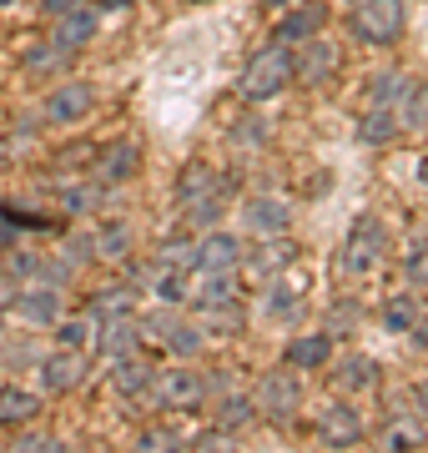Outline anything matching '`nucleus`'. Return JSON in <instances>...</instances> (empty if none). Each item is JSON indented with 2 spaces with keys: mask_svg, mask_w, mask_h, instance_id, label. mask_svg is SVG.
Segmentation results:
<instances>
[{
  "mask_svg": "<svg viewBox=\"0 0 428 453\" xmlns=\"http://www.w3.org/2000/svg\"><path fill=\"white\" fill-rule=\"evenodd\" d=\"M418 181L428 187V151H424V162H418Z\"/></svg>",
  "mask_w": 428,
  "mask_h": 453,
  "instance_id": "nucleus-54",
  "label": "nucleus"
},
{
  "mask_svg": "<svg viewBox=\"0 0 428 453\" xmlns=\"http://www.w3.org/2000/svg\"><path fill=\"white\" fill-rule=\"evenodd\" d=\"M413 323H418V297H413V292H403V297H388V303H383V333L409 338Z\"/></svg>",
  "mask_w": 428,
  "mask_h": 453,
  "instance_id": "nucleus-32",
  "label": "nucleus"
},
{
  "mask_svg": "<svg viewBox=\"0 0 428 453\" xmlns=\"http://www.w3.org/2000/svg\"><path fill=\"white\" fill-rule=\"evenodd\" d=\"M181 217H187L192 232H212V226H222V217H227V196H197V202L181 207Z\"/></svg>",
  "mask_w": 428,
  "mask_h": 453,
  "instance_id": "nucleus-33",
  "label": "nucleus"
},
{
  "mask_svg": "<svg viewBox=\"0 0 428 453\" xmlns=\"http://www.w3.org/2000/svg\"><path fill=\"white\" fill-rule=\"evenodd\" d=\"M383 257H388V226L378 222V217H358L353 222V232H348L343 252H338V277H373L383 267Z\"/></svg>",
  "mask_w": 428,
  "mask_h": 453,
  "instance_id": "nucleus-4",
  "label": "nucleus"
},
{
  "mask_svg": "<svg viewBox=\"0 0 428 453\" xmlns=\"http://www.w3.org/2000/svg\"><path fill=\"white\" fill-rule=\"evenodd\" d=\"M96 31H101V11H96V5H76V11H66V16H56L50 41L71 56V50L91 46V41H96Z\"/></svg>",
  "mask_w": 428,
  "mask_h": 453,
  "instance_id": "nucleus-16",
  "label": "nucleus"
},
{
  "mask_svg": "<svg viewBox=\"0 0 428 453\" xmlns=\"http://www.w3.org/2000/svg\"><path fill=\"white\" fill-rule=\"evenodd\" d=\"M157 262H162V267L192 273V267H197V237H166V242L157 247Z\"/></svg>",
  "mask_w": 428,
  "mask_h": 453,
  "instance_id": "nucleus-39",
  "label": "nucleus"
},
{
  "mask_svg": "<svg viewBox=\"0 0 428 453\" xmlns=\"http://www.w3.org/2000/svg\"><path fill=\"white\" fill-rule=\"evenodd\" d=\"M132 242H136L132 222H101L96 232H91V252H96V262H106V267H121V262L132 257Z\"/></svg>",
  "mask_w": 428,
  "mask_h": 453,
  "instance_id": "nucleus-24",
  "label": "nucleus"
},
{
  "mask_svg": "<svg viewBox=\"0 0 428 453\" xmlns=\"http://www.w3.org/2000/svg\"><path fill=\"white\" fill-rule=\"evenodd\" d=\"M35 418H41V393L20 388V383H0V423L20 428V423H35Z\"/></svg>",
  "mask_w": 428,
  "mask_h": 453,
  "instance_id": "nucleus-27",
  "label": "nucleus"
},
{
  "mask_svg": "<svg viewBox=\"0 0 428 453\" xmlns=\"http://www.w3.org/2000/svg\"><path fill=\"white\" fill-rule=\"evenodd\" d=\"M353 136H358V146L398 142V136H403V131H398V111H373V106H363V116L353 121Z\"/></svg>",
  "mask_w": 428,
  "mask_h": 453,
  "instance_id": "nucleus-29",
  "label": "nucleus"
},
{
  "mask_svg": "<svg viewBox=\"0 0 428 453\" xmlns=\"http://www.w3.org/2000/svg\"><path fill=\"white\" fill-rule=\"evenodd\" d=\"M16 277H0V327H5V318H11V303H16Z\"/></svg>",
  "mask_w": 428,
  "mask_h": 453,
  "instance_id": "nucleus-48",
  "label": "nucleus"
},
{
  "mask_svg": "<svg viewBox=\"0 0 428 453\" xmlns=\"http://www.w3.org/2000/svg\"><path fill=\"white\" fill-rule=\"evenodd\" d=\"M91 348H96L106 363L121 353H136L141 348V327H136V312L132 318H96V338H91Z\"/></svg>",
  "mask_w": 428,
  "mask_h": 453,
  "instance_id": "nucleus-17",
  "label": "nucleus"
},
{
  "mask_svg": "<svg viewBox=\"0 0 428 453\" xmlns=\"http://www.w3.org/2000/svg\"><path fill=\"white\" fill-rule=\"evenodd\" d=\"M192 288H187V303L197 312H212V308H227V303H237L242 297V273H192L187 277Z\"/></svg>",
  "mask_w": 428,
  "mask_h": 453,
  "instance_id": "nucleus-10",
  "label": "nucleus"
},
{
  "mask_svg": "<svg viewBox=\"0 0 428 453\" xmlns=\"http://www.w3.org/2000/svg\"><path fill=\"white\" fill-rule=\"evenodd\" d=\"M202 323L212 327V333H222V338H232V333H242V323H248V312L237 308V303H227V308H212V312H197Z\"/></svg>",
  "mask_w": 428,
  "mask_h": 453,
  "instance_id": "nucleus-40",
  "label": "nucleus"
},
{
  "mask_svg": "<svg viewBox=\"0 0 428 453\" xmlns=\"http://www.w3.org/2000/svg\"><path fill=\"white\" fill-rule=\"evenodd\" d=\"M91 106H96V86L91 81H66V86H56V91L46 96L41 121H50V127H76V121L91 116Z\"/></svg>",
  "mask_w": 428,
  "mask_h": 453,
  "instance_id": "nucleus-7",
  "label": "nucleus"
},
{
  "mask_svg": "<svg viewBox=\"0 0 428 453\" xmlns=\"http://www.w3.org/2000/svg\"><path fill=\"white\" fill-rule=\"evenodd\" d=\"M323 323H328V338H348V333H358V323H363V303H358V297H343V303H332Z\"/></svg>",
  "mask_w": 428,
  "mask_h": 453,
  "instance_id": "nucleus-38",
  "label": "nucleus"
},
{
  "mask_svg": "<svg viewBox=\"0 0 428 453\" xmlns=\"http://www.w3.org/2000/svg\"><path fill=\"white\" fill-rule=\"evenodd\" d=\"M192 434H177V428H147L141 434V449H187Z\"/></svg>",
  "mask_w": 428,
  "mask_h": 453,
  "instance_id": "nucleus-46",
  "label": "nucleus"
},
{
  "mask_svg": "<svg viewBox=\"0 0 428 453\" xmlns=\"http://www.w3.org/2000/svg\"><path fill=\"white\" fill-rule=\"evenodd\" d=\"M413 413H418V418L428 423V378L418 383V388H413Z\"/></svg>",
  "mask_w": 428,
  "mask_h": 453,
  "instance_id": "nucleus-51",
  "label": "nucleus"
},
{
  "mask_svg": "<svg viewBox=\"0 0 428 453\" xmlns=\"http://www.w3.org/2000/svg\"><path fill=\"white\" fill-rule=\"evenodd\" d=\"M242 252H248V247L237 242L232 232H217V226L197 237V267L202 273H242ZM197 267H192V273H197Z\"/></svg>",
  "mask_w": 428,
  "mask_h": 453,
  "instance_id": "nucleus-13",
  "label": "nucleus"
},
{
  "mask_svg": "<svg viewBox=\"0 0 428 453\" xmlns=\"http://www.w3.org/2000/svg\"><path fill=\"white\" fill-rule=\"evenodd\" d=\"M428 443V428L424 418L413 413V408H403V413H388V423L378 428V449L398 453V449H424Z\"/></svg>",
  "mask_w": 428,
  "mask_h": 453,
  "instance_id": "nucleus-22",
  "label": "nucleus"
},
{
  "mask_svg": "<svg viewBox=\"0 0 428 453\" xmlns=\"http://www.w3.org/2000/svg\"><path fill=\"white\" fill-rule=\"evenodd\" d=\"M363 438H368V423L353 403H328L317 413V443L323 449H358Z\"/></svg>",
  "mask_w": 428,
  "mask_h": 453,
  "instance_id": "nucleus-8",
  "label": "nucleus"
},
{
  "mask_svg": "<svg viewBox=\"0 0 428 453\" xmlns=\"http://www.w3.org/2000/svg\"><path fill=\"white\" fill-rule=\"evenodd\" d=\"M187 277H192V273H181V267H162V262H157V267L147 273V292L162 303V308H181V303H187V288H192Z\"/></svg>",
  "mask_w": 428,
  "mask_h": 453,
  "instance_id": "nucleus-30",
  "label": "nucleus"
},
{
  "mask_svg": "<svg viewBox=\"0 0 428 453\" xmlns=\"http://www.w3.org/2000/svg\"><path fill=\"white\" fill-rule=\"evenodd\" d=\"M257 423V408H252V393H227L212 403V428H227V434H248Z\"/></svg>",
  "mask_w": 428,
  "mask_h": 453,
  "instance_id": "nucleus-28",
  "label": "nucleus"
},
{
  "mask_svg": "<svg viewBox=\"0 0 428 453\" xmlns=\"http://www.w3.org/2000/svg\"><path fill=\"white\" fill-rule=\"evenodd\" d=\"M398 131H409V136H424L428 131V86H413L409 101L398 106Z\"/></svg>",
  "mask_w": 428,
  "mask_h": 453,
  "instance_id": "nucleus-35",
  "label": "nucleus"
},
{
  "mask_svg": "<svg viewBox=\"0 0 428 453\" xmlns=\"http://www.w3.org/2000/svg\"><path fill=\"white\" fill-rule=\"evenodd\" d=\"M202 342H207V333H202L197 323H181V318H177V323H172V333H166L162 348H166L172 357H197V353H202Z\"/></svg>",
  "mask_w": 428,
  "mask_h": 453,
  "instance_id": "nucleus-36",
  "label": "nucleus"
},
{
  "mask_svg": "<svg viewBox=\"0 0 428 453\" xmlns=\"http://www.w3.org/2000/svg\"><path fill=\"white\" fill-rule=\"evenodd\" d=\"M282 363H287L293 372L328 368V363H332V338H328V333H308V338H293V342H287V353H282Z\"/></svg>",
  "mask_w": 428,
  "mask_h": 453,
  "instance_id": "nucleus-25",
  "label": "nucleus"
},
{
  "mask_svg": "<svg viewBox=\"0 0 428 453\" xmlns=\"http://www.w3.org/2000/svg\"><path fill=\"white\" fill-rule=\"evenodd\" d=\"M91 318H132L136 312V288L132 282H106V288H96V297H91Z\"/></svg>",
  "mask_w": 428,
  "mask_h": 453,
  "instance_id": "nucleus-31",
  "label": "nucleus"
},
{
  "mask_svg": "<svg viewBox=\"0 0 428 453\" xmlns=\"http://www.w3.org/2000/svg\"><path fill=\"white\" fill-rule=\"evenodd\" d=\"M409 26V0H358L353 5V35L363 46H394Z\"/></svg>",
  "mask_w": 428,
  "mask_h": 453,
  "instance_id": "nucleus-5",
  "label": "nucleus"
},
{
  "mask_svg": "<svg viewBox=\"0 0 428 453\" xmlns=\"http://www.w3.org/2000/svg\"><path fill=\"white\" fill-rule=\"evenodd\" d=\"M332 388L343 393V398H353V393H373L378 388V363L368 353H348L338 368H332Z\"/></svg>",
  "mask_w": 428,
  "mask_h": 453,
  "instance_id": "nucleus-23",
  "label": "nucleus"
},
{
  "mask_svg": "<svg viewBox=\"0 0 428 453\" xmlns=\"http://www.w3.org/2000/svg\"><path fill=\"white\" fill-rule=\"evenodd\" d=\"M136 166H141V146H136L132 136H121V142H111V146H101L96 151L91 177H96L101 187H121V181L136 177Z\"/></svg>",
  "mask_w": 428,
  "mask_h": 453,
  "instance_id": "nucleus-12",
  "label": "nucleus"
},
{
  "mask_svg": "<svg viewBox=\"0 0 428 453\" xmlns=\"http://www.w3.org/2000/svg\"><path fill=\"white\" fill-rule=\"evenodd\" d=\"M232 146H248V151H257V146H267V127L257 121V116H248V121H232Z\"/></svg>",
  "mask_w": 428,
  "mask_h": 453,
  "instance_id": "nucleus-43",
  "label": "nucleus"
},
{
  "mask_svg": "<svg viewBox=\"0 0 428 453\" xmlns=\"http://www.w3.org/2000/svg\"><path fill=\"white\" fill-rule=\"evenodd\" d=\"M197 196H232L227 177L217 172V166L207 162H187L177 172V207H187V202H197Z\"/></svg>",
  "mask_w": 428,
  "mask_h": 453,
  "instance_id": "nucleus-18",
  "label": "nucleus"
},
{
  "mask_svg": "<svg viewBox=\"0 0 428 453\" xmlns=\"http://www.w3.org/2000/svg\"><path fill=\"white\" fill-rule=\"evenodd\" d=\"M252 408H257V418L263 423L287 428V423L302 413V378H297L287 363H282V368H267L263 378L252 383Z\"/></svg>",
  "mask_w": 428,
  "mask_h": 453,
  "instance_id": "nucleus-2",
  "label": "nucleus"
},
{
  "mask_svg": "<svg viewBox=\"0 0 428 453\" xmlns=\"http://www.w3.org/2000/svg\"><path fill=\"white\" fill-rule=\"evenodd\" d=\"M26 357H35V342H11V348H5V363H11V368L26 363Z\"/></svg>",
  "mask_w": 428,
  "mask_h": 453,
  "instance_id": "nucleus-50",
  "label": "nucleus"
},
{
  "mask_svg": "<svg viewBox=\"0 0 428 453\" xmlns=\"http://www.w3.org/2000/svg\"><path fill=\"white\" fill-rule=\"evenodd\" d=\"M0 5H16V0H0Z\"/></svg>",
  "mask_w": 428,
  "mask_h": 453,
  "instance_id": "nucleus-55",
  "label": "nucleus"
},
{
  "mask_svg": "<svg viewBox=\"0 0 428 453\" xmlns=\"http://www.w3.org/2000/svg\"><path fill=\"white\" fill-rule=\"evenodd\" d=\"M11 312H20L31 327H50L61 318V288H46V282H20Z\"/></svg>",
  "mask_w": 428,
  "mask_h": 453,
  "instance_id": "nucleus-14",
  "label": "nucleus"
},
{
  "mask_svg": "<svg viewBox=\"0 0 428 453\" xmlns=\"http://www.w3.org/2000/svg\"><path fill=\"white\" fill-rule=\"evenodd\" d=\"M76 5H86V0H41V16H66V11H76Z\"/></svg>",
  "mask_w": 428,
  "mask_h": 453,
  "instance_id": "nucleus-49",
  "label": "nucleus"
},
{
  "mask_svg": "<svg viewBox=\"0 0 428 453\" xmlns=\"http://www.w3.org/2000/svg\"><path fill=\"white\" fill-rule=\"evenodd\" d=\"M263 5H272V11H287V5H297V0H263Z\"/></svg>",
  "mask_w": 428,
  "mask_h": 453,
  "instance_id": "nucleus-53",
  "label": "nucleus"
},
{
  "mask_svg": "<svg viewBox=\"0 0 428 453\" xmlns=\"http://www.w3.org/2000/svg\"><path fill=\"white\" fill-rule=\"evenodd\" d=\"M403 282L413 292H428V242H413L409 257H403Z\"/></svg>",
  "mask_w": 428,
  "mask_h": 453,
  "instance_id": "nucleus-41",
  "label": "nucleus"
},
{
  "mask_svg": "<svg viewBox=\"0 0 428 453\" xmlns=\"http://www.w3.org/2000/svg\"><path fill=\"white\" fill-rule=\"evenodd\" d=\"M293 86V46H263L257 56L248 61V71L237 76V96L248 101V106H267V101H278L282 91Z\"/></svg>",
  "mask_w": 428,
  "mask_h": 453,
  "instance_id": "nucleus-1",
  "label": "nucleus"
},
{
  "mask_svg": "<svg viewBox=\"0 0 428 453\" xmlns=\"http://www.w3.org/2000/svg\"><path fill=\"white\" fill-rule=\"evenodd\" d=\"M338 46H332L328 35L317 31V35H308V41H297L293 46V86H328L332 76H338Z\"/></svg>",
  "mask_w": 428,
  "mask_h": 453,
  "instance_id": "nucleus-6",
  "label": "nucleus"
},
{
  "mask_svg": "<svg viewBox=\"0 0 428 453\" xmlns=\"http://www.w3.org/2000/svg\"><path fill=\"white\" fill-rule=\"evenodd\" d=\"M172 323H177V312L157 303V308H151L147 318H136V327H141V342H166V333H172Z\"/></svg>",
  "mask_w": 428,
  "mask_h": 453,
  "instance_id": "nucleus-42",
  "label": "nucleus"
},
{
  "mask_svg": "<svg viewBox=\"0 0 428 453\" xmlns=\"http://www.w3.org/2000/svg\"><path fill=\"white\" fill-rule=\"evenodd\" d=\"M56 348H91V338H96V318L91 312H81V318H56Z\"/></svg>",
  "mask_w": 428,
  "mask_h": 453,
  "instance_id": "nucleus-34",
  "label": "nucleus"
},
{
  "mask_svg": "<svg viewBox=\"0 0 428 453\" xmlns=\"http://www.w3.org/2000/svg\"><path fill=\"white\" fill-rule=\"evenodd\" d=\"M413 81L403 76V71H383V76H373V86L363 91V106H373V111H398L403 101H409Z\"/></svg>",
  "mask_w": 428,
  "mask_h": 453,
  "instance_id": "nucleus-26",
  "label": "nucleus"
},
{
  "mask_svg": "<svg viewBox=\"0 0 428 453\" xmlns=\"http://www.w3.org/2000/svg\"><path fill=\"white\" fill-rule=\"evenodd\" d=\"M136 0H96V11L101 16H116V11H132Z\"/></svg>",
  "mask_w": 428,
  "mask_h": 453,
  "instance_id": "nucleus-52",
  "label": "nucleus"
},
{
  "mask_svg": "<svg viewBox=\"0 0 428 453\" xmlns=\"http://www.w3.org/2000/svg\"><path fill=\"white\" fill-rule=\"evenodd\" d=\"M242 226L257 232V237L287 232V226H293V207H287L282 196H248V202H242Z\"/></svg>",
  "mask_w": 428,
  "mask_h": 453,
  "instance_id": "nucleus-19",
  "label": "nucleus"
},
{
  "mask_svg": "<svg viewBox=\"0 0 428 453\" xmlns=\"http://www.w3.org/2000/svg\"><path fill=\"white\" fill-rule=\"evenodd\" d=\"M257 318H267V323H297V318H302V292H297L293 282H282V273L267 277L263 303H257Z\"/></svg>",
  "mask_w": 428,
  "mask_h": 453,
  "instance_id": "nucleus-20",
  "label": "nucleus"
},
{
  "mask_svg": "<svg viewBox=\"0 0 428 453\" xmlns=\"http://www.w3.org/2000/svg\"><path fill=\"white\" fill-rule=\"evenodd\" d=\"M207 398H212V388L197 368H166L141 393V403H151L157 413H197V408H207Z\"/></svg>",
  "mask_w": 428,
  "mask_h": 453,
  "instance_id": "nucleus-3",
  "label": "nucleus"
},
{
  "mask_svg": "<svg viewBox=\"0 0 428 453\" xmlns=\"http://www.w3.org/2000/svg\"><path fill=\"white\" fill-rule=\"evenodd\" d=\"M106 378H111V393H121V398H132V403H141V393L151 388V378H157V363H151L141 348L136 353H121L106 363Z\"/></svg>",
  "mask_w": 428,
  "mask_h": 453,
  "instance_id": "nucleus-11",
  "label": "nucleus"
},
{
  "mask_svg": "<svg viewBox=\"0 0 428 453\" xmlns=\"http://www.w3.org/2000/svg\"><path fill=\"white\" fill-rule=\"evenodd\" d=\"M106 192H111V187H101V181H91V187H66V192H61V211H66V217H86V211H96L101 202H106Z\"/></svg>",
  "mask_w": 428,
  "mask_h": 453,
  "instance_id": "nucleus-37",
  "label": "nucleus"
},
{
  "mask_svg": "<svg viewBox=\"0 0 428 453\" xmlns=\"http://www.w3.org/2000/svg\"><path fill=\"white\" fill-rule=\"evenodd\" d=\"M61 262H66L71 273H81L86 262H96V252H91V232H76V237L61 247Z\"/></svg>",
  "mask_w": 428,
  "mask_h": 453,
  "instance_id": "nucleus-44",
  "label": "nucleus"
},
{
  "mask_svg": "<svg viewBox=\"0 0 428 453\" xmlns=\"http://www.w3.org/2000/svg\"><path fill=\"white\" fill-rule=\"evenodd\" d=\"M56 65H66V50L56 46V41L26 50V71H56Z\"/></svg>",
  "mask_w": 428,
  "mask_h": 453,
  "instance_id": "nucleus-45",
  "label": "nucleus"
},
{
  "mask_svg": "<svg viewBox=\"0 0 428 453\" xmlns=\"http://www.w3.org/2000/svg\"><path fill=\"white\" fill-rule=\"evenodd\" d=\"M86 368H91V363H86L81 348H56V353H46L41 363H35L46 393H76L86 383Z\"/></svg>",
  "mask_w": 428,
  "mask_h": 453,
  "instance_id": "nucleus-9",
  "label": "nucleus"
},
{
  "mask_svg": "<svg viewBox=\"0 0 428 453\" xmlns=\"http://www.w3.org/2000/svg\"><path fill=\"white\" fill-rule=\"evenodd\" d=\"M20 453H61L66 449V438H50V434H20L16 438Z\"/></svg>",
  "mask_w": 428,
  "mask_h": 453,
  "instance_id": "nucleus-47",
  "label": "nucleus"
},
{
  "mask_svg": "<svg viewBox=\"0 0 428 453\" xmlns=\"http://www.w3.org/2000/svg\"><path fill=\"white\" fill-rule=\"evenodd\" d=\"M328 26V11L323 5H287L278 16V31H272V41H282V46H297V41H308V35H317Z\"/></svg>",
  "mask_w": 428,
  "mask_h": 453,
  "instance_id": "nucleus-21",
  "label": "nucleus"
},
{
  "mask_svg": "<svg viewBox=\"0 0 428 453\" xmlns=\"http://www.w3.org/2000/svg\"><path fill=\"white\" fill-rule=\"evenodd\" d=\"M297 262V247H293V237L287 232H272V237H263L257 247H248L242 252V267L248 273H257V277H278V273H287Z\"/></svg>",
  "mask_w": 428,
  "mask_h": 453,
  "instance_id": "nucleus-15",
  "label": "nucleus"
}]
</instances>
